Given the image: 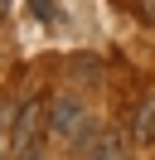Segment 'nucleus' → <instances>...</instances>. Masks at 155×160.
Segmentation results:
<instances>
[{
	"mask_svg": "<svg viewBox=\"0 0 155 160\" xmlns=\"http://www.w3.org/2000/svg\"><path fill=\"white\" fill-rule=\"evenodd\" d=\"M44 102L29 97L15 107V121H10V160H39L44 155Z\"/></svg>",
	"mask_w": 155,
	"mask_h": 160,
	"instance_id": "1",
	"label": "nucleus"
},
{
	"mask_svg": "<svg viewBox=\"0 0 155 160\" xmlns=\"http://www.w3.org/2000/svg\"><path fill=\"white\" fill-rule=\"evenodd\" d=\"M68 146H73V160H126L121 131H107V126H97V121H87Z\"/></svg>",
	"mask_w": 155,
	"mask_h": 160,
	"instance_id": "2",
	"label": "nucleus"
},
{
	"mask_svg": "<svg viewBox=\"0 0 155 160\" xmlns=\"http://www.w3.org/2000/svg\"><path fill=\"white\" fill-rule=\"evenodd\" d=\"M44 126H48V136L73 141L78 131L87 126V107H82V97H78V92H53V102L44 107Z\"/></svg>",
	"mask_w": 155,
	"mask_h": 160,
	"instance_id": "3",
	"label": "nucleus"
},
{
	"mask_svg": "<svg viewBox=\"0 0 155 160\" xmlns=\"http://www.w3.org/2000/svg\"><path fill=\"white\" fill-rule=\"evenodd\" d=\"M131 141H136V146H150V141H155V92H145V97H141V107H136Z\"/></svg>",
	"mask_w": 155,
	"mask_h": 160,
	"instance_id": "4",
	"label": "nucleus"
},
{
	"mask_svg": "<svg viewBox=\"0 0 155 160\" xmlns=\"http://www.w3.org/2000/svg\"><path fill=\"white\" fill-rule=\"evenodd\" d=\"M68 68H73V78H82V82H97V78H102V63H97L92 53H78Z\"/></svg>",
	"mask_w": 155,
	"mask_h": 160,
	"instance_id": "5",
	"label": "nucleus"
},
{
	"mask_svg": "<svg viewBox=\"0 0 155 160\" xmlns=\"http://www.w3.org/2000/svg\"><path fill=\"white\" fill-rule=\"evenodd\" d=\"M136 10H141V20H150V24H155V0H141Z\"/></svg>",
	"mask_w": 155,
	"mask_h": 160,
	"instance_id": "6",
	"label": "nucleus"
},
{
	"mask_svg": "<svg viewBox=\"0 0 155 160\" xmlns=\"http://www.w3.org/2000/svg\"><path fill=\"white\" fill-rule=\"evenodd\" d=\"M0 160H10V131H0Z\"/></svg>",
	"mask_w": 155,
	"mask_h": 160,
	"instance_id": "7",
	"label": "nucleus"
},
{
	"mask_svg": "<svg viewBox=\"0 0 155 160\" xmlns=\"http://www.w3.org/2000/svg\"><path fill=\"white\" fill-rule=\"evenodd\" d=\"M34 15H44V20H48V0H34Z\"/></svg>",
	"mask_w": 155,
	"mask_h": 160,
	"instance_id": "8",
	"label": "nucleus"
},
{
	"mask_svg": "<svg viewBox=\"0 0 155 160\" xmlns=\"http://www.w3.org/2000/svg\"><path fill=\"white\" fill-rule=\"evenodd\" d=\"M0 15H5V0H0Z\"/></svg>",
	"mask_w": 155,
	"mask_h": 160,
	"instance_id": "9",
	"label": "nucleus"
}]
</instances>
